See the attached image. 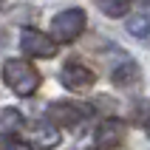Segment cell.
Masks as SVG:
<instances>
[{"mask_svg": "<svg viewBox=\"0 0 150 150\" xmlns=\"http://www.w3.org/2000/svg\"><path fill=\"white\" fill-rule=\"evenodd\" d=\"M96 6H99L102 14H108V17H122V14H127L130 0H96Z\"/></svg>", "mask_w": 150, "mask_h": 150, "instance_id": "obj_11", "label": "cell"}, {"mask_svg": "<svg viewBox=\"0 0 150 150\" xmlns=\"http://www.w3.org/2000/svg\"><path fill=\"white\" fill-rule=\"evenodd\" d=\"M20 45L28 57H54L57 54V45L48 34L37 31V28H25L23 37H20Z\"/></svg>", "mask_w": 150, "mask_h": 150, "instance_id": "obj_4", "label": "cell"}, {"mask_svg": "<svg viewBox=\"0 0 150 150\" xmlns=\"http://www.w3.org/2000/svg\"><path fill=\"white\" fill-rule=\"evenodd\" d=\"M3 150H31V147L23 144V142H6V144H3Z\"/></svg>", "mask_w": 150, "mask_h": 150, "instance_id": "obj_13", "label": "cell"}, {"mask_svg": "<svg viewBox=\"0 0 150 150\" xmlns=\"http://www.w3.org/2000/svg\"><path fill=\"white\" fill-rule=\"evenodd\" d=\"M23 127V113L17 108H3L0 110V133L3 136H11Z\"/></svg>", "mask_w": 150, "mask_h": 150, "instance_id": "obj_9", "label": "cell"}, {"mask_svg": "<svg viewBox=\"0 0 150 150\" xmlns=\"http://www.w3.org/2000/svg\"><path fill=\"white\" fill-rule=\"evenodd\" d=\"M122 136H125V127L119 119H105L99 127H96V144L102 150H113L119 142H122Z\"/></svg>", "mask_w": 150, "mask_h": 150, "instance_id": "obj_6", "label": "cell"}, {"mask_svg": "<svg viewBox=\"0 0 150 150\" xmlns=\"http://www.w3.org/2000/svg\"><path fill=\"white\" fill-rule=\"evenodd\" d=\"M59 79L65 88L71 91H85V88H91L96 82V74H93L91 68H85L82 62H68L62 71H59Z\"/></svg>", "mask_w": 150, "mask_h": 150, "instance_id": "obj_5", "label": "cell"}, {"mask_svg": "<svg viewBox=\"0 0 150 150\" xmlns=\"http://www.w3.org/2000/svg\"><path fill=\"white\" fill-rule=\"evenodd\" d=\"M31 139H34L37 144H40V147H57V144H59V133H57V127L51 125L48 119H45V122H37V125H34Z\"/></svg>", "mask_w": 150, "mask_h": 150, "instance_id": "obj_7", "label": "cell"}, {"mask_svg": "<svg viewBox=\"0 0 150 150\" xmlns=\"http://www.w3.org/2000/svg\"><path fill=\"white\" fill-rule=\"evenodd\" d=\"M85 28V11L82 8H65L51 20V40L54 42H74Z\"/></svg>", "mask_w": 150, "mask_h": 150, "instance_id": "obj_2", "label": "cell"}, {"mask_svg": "<svg viewBox=\"0 0 150 150\" xmlns=\"http://www.w3.org/2000/svg\"><path fill=\"white\" fill-rule=\"evenodd\" d=\"M0 3H3V0H0Z\"/></svg>", "mask_w": 150, "mask_h": 150, "instance_id": "obj_15", "label": "cell"}, {"mask_svg": "<svg viewBox=\"0 0 150 150\" xmlns=\"http://www.w3.org/2000/svg\"><path fill=\"white\" fill-rule=\"evenodd\" d=\"M125 28L139 40H150V14H133Z\"/></svg>", "mask_w": 150, "mask_h": 150, "instance_id": "obj_10", "label": "cell"}, {"mask_svg": "<svg viewBox=\"0 0 150 150\" xmlns=\"http://www.w3.org/2000/svg\"><path fill=\"white\" fill-rule=\"evenodd\" d=\"M133 122H136V125H150V105H147V102L136 105V110H133Z\"/></svg>", "mask_w": 150, "mask_h": 150, "instance_id": "obj_12", "label": "cell"}, {"mask_svg": "<svg viewBox=\"0 0 150 150\" xmlns=\"http://www.w3.org/2000/svg\"><path fill=\"white\" fill-rule=\"evenodd\" d=\"M139 79H142V71H139V65L130 62V59H127L125 65H116V71H113V82H116L119 88H130V85H136Z\"/></svg>", "mask_w": 150, "mask_h": 150, "instance_id": "obj_8", "label": "cell"}, {"mask_svg": "<svg viewBox=\"0 0 150 150\" xmlns=\"http://www.w3.org/2000/svg\"><path fill=\"white\" fill-rule=\"evenodd\" d=\"M142 3H144V6H150V0H142Z\"/></svg>", "mask_w": 150, "mask_h": 150, "instance_id": "obj_14", "label": "cell"}, {"mask_svg": "<svg viewBox=\"0 0 150 150\" xmlns=\"http://www.w3.org/2000/svg\"><path fill=\"white\" fill-rule=\"evenodd\" d=\"M88 116H91V108H85L79 102H54V105H48V122L51 125H62V127L74 130Z\"/></svg>", "mask_w": 150, "mask_h": 150, "instance_id": "obj_3", "label": "cell"}, {"mask_svg": "<svg viewBox=\"0 0 150 150\" xmlns=\"http://www.w3.org/2000/svg\"><path fill=\"white\" fill-rule=\"evenodd\" d=\"M3 82L17 96H31L40 88V71L28 59H6L3 62Z\"/></svg>", "mask_w": 150, "mask_h": 150, "instance_id": "obj_1", "label": "cell"}]
</instances>
